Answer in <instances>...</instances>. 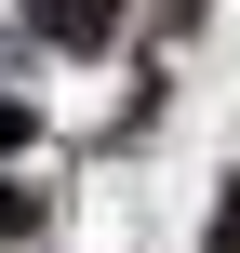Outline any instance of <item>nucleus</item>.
<instances>
[{"label":"nucleus","mask_w":240,"mask_h":253,"mask_svg":"<svg viewBox=\"0 0 240 253\" xmlns=\"http://www.w3.org/2000/svg\"><path fill=\"white\" fill-rule=\"evenodd\" d=\"M27 27H40L53 53H107V27H120V0H27Z\"/></svg>","instance_id":"obj_1"},{"label":"nucleus","mask_w":240,"mask_h":253,"mask_svg":"<svg viewBox=\"0 0 240 253\" xmlns=\"http://www.w3.org/2000/svg\"><path fill=\"white\" fill-rule=\"evenodd\" d=\"M214 253H240V187H227V200H214Z\"/></svg>","instance_id":"obj_2"},{"label":"nucleus","mask_w":240,"mask_h":253,"mask_svg":"<svg viewBox=\"0 0 240 253\" xmlns=\"http://www.w3.org/2000/svg\"><path fill=\"white\" fill-rule=\"evenodd\" d=\"M13 227H27V187H13V173H0V240H13Z\"/></svg>","instance_id":"obj_3"}]
</instances>
